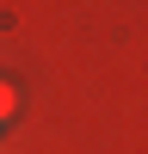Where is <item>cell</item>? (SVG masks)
<instances>
[{"label": "cell", "mask_w": 148, "mask_h": 154, "mask_svg": "<svg viewBox=\"0 0 148 154\" xmlns=\"http://www.w3.org/2000/svg\"><path fill=\"white\" fill-rule=\"evenodd\" d=\"M12 105H19V86H12V80H6V74H0V123H6V117H12Z\"/></svg>", "instance_id": "6da1fadb"}]
</instances>
